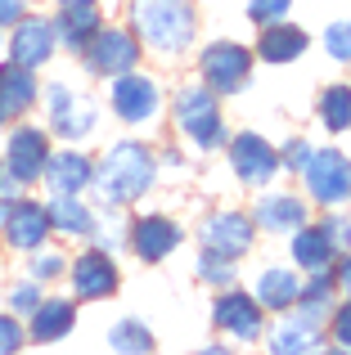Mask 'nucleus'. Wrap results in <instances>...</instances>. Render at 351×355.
I'll use <instances>...</instances> for the list:
<instances>
[{
    "mask_svg": "<svg viewBox=\"0 0 351 355\" xmlns=\"http://www.w3.org/2000/svg\"><path fill=\"white\" fill-rule=\"evenodd\" d=\"M90 180H95L99 198L108 202V207H122V202H135L144 189L153 184V153L144 144H113L104 153V162H99V171H90Z\"/></svg>",
    "mask_w": 351,
    "mask_h": 355,
    "instance_id": "1",
    "label": "nucleus"
},
{
    "mask_svg": "<svg viewBox=\"0 0 351 355\" xmlns=\"http://www.w3.org/2000/svg\"><path fill=\"white\" fill-rule=\"evenodd\" d=\"M135 32L158 54H180L194 41V5L189 0H140L135 5Z\"/></svg>",
    "mask_w": 351,
    "mask_h": 355,
    "instance_id": "2",
    "label": "nucleus"
},
{
    "mask_svg": "<svg viewBox=\"0 0 351 355\" xmlns=\"http://www.w3.org/2000/svg\"><path fill=\"white\" fill-rule=\"evenodd\" d=\"M176 121H180V130L198 148L225 144V126H221V108H216V95H212V90H198V86L180 90V95H176Z\"/></svg>",
    "mask_w": 351,
    "mask_h": 355,
    "instance_id": "3",
    "label": "nucleus"
},
{
    "mask_svg": "<svg viewBox=\"0 0 351 355\" xmlns=\"http://www.w3.org/2000/svg\"><path fill=\"white\" fill-rule=\"evenodd\" d=\"M86 63L99 77H122V72H131L140 63V41L131 32H122V27H99L86 45Z\"/></svg>",
    "mask_w": 351,
    "mask_h": 355,
    "instance_id": "4",
    "label": "nucleus"
},
{
    "mask_svg": "<svg viewBox=\"0 0 351 355\" xmlns=\"http://www.w3.org/2000/svg\"><path fill=\"white\" fill-rule=\"evenodd\" d=\"M311 184V198L329 202V207H343L351 198V157L343 153H311V162L302 166Z\"/></svg>",
    "mask_w": 351,
    "mask_h": 355,
    "instance_id": "5",
    "label": "nucleus"
},
{
    "mask_svg": "<svg viewBox=\"0 0 351 355\" xmlns=\"http://www.w3.org/2000/svg\"><path fill=\"white\" fill-rule=\"evenodd\" d=\"M248 68H252V54L234 41H216L203 54V81H207L216 95H234L248 81Z\"/></svg>",
    "mask_w": 351,
    "mask_h": 355,
    "instance_id": "6",
    "label": "nucleus"
},
{
    "mask_svg": "<svg viewBox=\"0 0 351 355\" xmlns=\"http://www.w3.org/2000/svg\"><path fill=\"white\" fill-rule=\"evenodd\" d=\"M0 230H5V243L18 252H36L50 234V211L41 207V202L32 198H18L5 207V220H0Z\"/></svg>",
    "mask_w": 351,
    "mask_h": 355,
    "instance_id": "7",
    "label": "nucleus"
},
{
    "mask_svg": "<svg viewBox=\"0 0 351 355\" xmlns=\"http://www.w3.org/2000/svg\"><path fill=\"white\" fill-rule=\"evenodd\" d=\"M158 86H153L149 77H135V72H122V77H113V108L122 121H131V126H140V121L158 117Z\"/></svg>",
    "mask_w": 351,
    "mask_h": 355,
    "instance_id": "8",
    "label": "nucleus"
},
{
    "mask_svg": "<svg viewBox=\"0 0 351 355\" xmlns=\"http://www.w3.org/2000/svg\"><path fill=\"white\" fill-rule=\"evenodd\" d=\"M9 59L23 68H41L54 59V23L50 18H18L14 36H9Z\"/></svg>",
    "mask_w": 351,
    "mask_h": 355,
    "instance_id": "9",
    "label": "nucleus"
},
{
    "mask_svg": "<svg viewBox=\"0 0 351 355\" xmlns=\"http://www.w3.org/2000/svg\"><path fill=\"white\" fill-rule=\"evenodd\" d=\"M45 157H50V144H45V130H36V126H18L14 135H9L5 166L14 171V180H18V184H32V180H41V171H45Z\"/></svg>",
    "mask_w": 351,
    "mask_h": 355,
    "instance_id": "10",
    "label": "nucleus"
},
{
    "mask_svg": "<svg viewBox=\"0 0 351 355\" xmlns=\"http://www.w3.org/2000/svg\"><path fill=\"white\" fill-rule=\"evenodd\" d=\"M230 162H234V175L243 184H266L275 171H280V153H275L262 135H252V130L230 144Z\"/></svg>",
    "mask_w": 351,
    "mask_h": 355,
    "instance_id": "11",
    "label": "nucleus"
},
{
    "mask_svg": "<svg viewBox=\"0 0 351 355\" xmlns=\"http://www.w3.org/2000/svg\"><path fill=\"white\" fill-rule=\"evenodd\" d=\"M50 121L63 139H81L95 130V104L77 99L68 86H50Z\"/></svg>",
    "mask_w": 351,
    "mask_h": 355,
    "instance_id": "12",
    "label": "nucleus"
},
{
    "mask_svg": "<svg viewBox=\"0 0 351 355\" xmlns=\"http://www.w3.org/2000/svg\"><path fill=\"white\" fill-rule=\"evenodd\" d=\"M203 243H207V252H221V257L234 261L252 248V220L239 216V211H216L203 225Z\"/></svg>",
    "mask_w": 351,
    "mask_h": 355,
    "instance_id": "13",
    "label": "nucleus"
},
{
    "mask_svg": "<svg viewBox=\"0 0 351 355\" xmlns=\"http://www.w3.org/2000/svg\"><path fill=\"white\" fill-rule=\"evenodd\" d=\"M131 248H135V257L140 261H167L176 248H180V230H176V220L167 216H144V220H135V230H131Z\"/></svg>",
    "mask_w": 351,
    "mask_h": 355,
    "instance_id": "14",
    "label": "nucleus"
},
{
    "mask_svg": "<svg viewBox=\"0 0 351 355\" xmlns=\"http://www.w3.org/2000/svg\"><path fill=\"white\" fill-rule=\"evenodd\" d=\"M72 288H77L81 302H99V297L117 293V266L104 252H86V257L72 266Z\"/></svg>",
    "mask_w": 351,
    "mask_h": 355,
    "instance_id": "15",
    "label": "nucleus"
},
{
    "mask_svg": "<svg viewBox=\"0 0 351 355\" xmlns=\"http://www.w3.org/2000/svg\"><path fill=\"white\" fill-rule=\"evenodd\" d=\"M216 324L225 333H234L239 342L262 338V302H252V297H243V293H225L216 302Z\"/></svg>",
    "mask_w": 351,
    "mask_h": 355,
    "instance_id": "16",
    "label": "nucleus"
},
{
    "mask_svg": "<svg viewBox=\"0 0 351 355\" xmlns=\"http://www.w3.org/2000/svg\"><path fill=\"white\" fill-rule=\"evenodd\" d=\"M307 32L302 27H293V23H262V36H257V54H262L266 63H293V59H302L307 54Z\"/></svg>",
    "mask_w": 351,
    "mask_h": 355,
    "instance_id": "17",
    "label": "nucleus"
},
{
    "mask_svg": "<svg viewBox=\"0 0 351 355\" xmlns=\"http://www.w3.org/2000/svg\"><path fill=\"white\" fill-rule=\"evenodd\" d=\"M32 104H36V77H32V68H23V63L9 59L5 68H0V113L18 117V113H27Z\"/></svg>",
    "mask_w": 351,
    "mask_h": 355,
    "instance_id": "18",
    "label": "nucleus"
},
{
    "mask_svg": "<svg viewBox=\"0 0 351 355\" xmlns=\"http://www.w3.org/2000/svg\"><path fill=\"white\" fill-rule=\"evenodd\" d=\"M257 220H262V230H271V234H293L298 225H307V207H302V198H293V193H271V198L257 202Z\"/></svg>",
    "mask_w": 351,
    "mask_h": 355,
    "instance_id": "19",
    "label": "nucleus"
},
{
    "mask_svg": "<svg viewBox=\"0 0 351 355\" xmlns=\"http://www.w3.org/2000/svg\"><path fill=\"white\" fill-rule=\"evenodd\" d=\"M72 324H77V306L72 302H36V311H32V338L36 342H59V338H68L72 333Z\"/></svg>",
    "mask_w": 351,
    "mask_h": 355,
    "instance_id": "20",
    "label": "nucleus"
},
{
    "mask_svg": "<svg viewBox=\"0 0 351 355\" xmlns=\"http://www.w3.org/2000/svg\"><path fill=\"white\" fill-rule=\"evenodd\" d=\"M45 180H50L54 193H81L90 184V162L81 153H54L45 157Z\"/></svg>",
    "mask_w": 351,
    "mask_h": 355,
    "instance_id": "21",
    "label": "nucleus"
},
{
    "mask_svg": "<svg viewBox=\"0 0 351 355\" xmlns=\"http://www.w3.org/2000/svg\"><path fill=\"white\" fill-rule=\"evenodd\" d=\"M95 32H99V9H95V0L63 5V18H59V32H54V36H63V45H68V50H86Z\"/></svg>",
    "mask_w": 351,
    "mask_h": 355,
    "instance_id": "22",
    "label": "nucleus"
},
{
    "mask_svg": "<svg viewBox=\"0 0 351 355\" xmlns=\"http://www.w3.org/2000/svg\"><path fill=\"white\" fill-rule=\"evenodd\" d=\"M316 315L320 311H302V320H284L280 329H275V338H271V351L275 355H293V351H316V342H320V333H316Z\"/></svg>",
    "mask_w": 351,
    "mask_h": 355,
    "instance_id": "23",
    "label": "nucleus"
},
{
    "mask_svg": "<svg viewBox=\"0 0 351 355\" xmlns=\"http://www.w3.org/2000/svg\"><path fill=\"white\" fill-rule=\"evenodd\" d=\"M298 288H302V279L293 275V270L271 266V270H262V275H257V302L271 306V311H284V306L298 302Z\"/></svg>",
    "mask_w": 351,
    "mask_h": 355,
    "instance_id": "24",
    "label": "nucleus"
},
{
    "mask_svg": "<svg viewBox=\"0 0 351 355\" xmlns=\"http://www.w3.org/2000/svg\"><path fill=\"white\" fill-rule=\"evenodd\" d=\"M293 257H298V266L302 270H329L334 266V243H329L325 230H307V225H298L293 230Z\"/></svg>",
    "mask_w": 351,
    "mask_h": 355,
    "instance_id": "25",
    "label": "nucleus"
},
{
    "mask_svg": "<svg viewBox=\"0 0 351 355\" xmlns=\"http://www.w3.org/2000/svg\"><path fill=\"white\" fill-rule=\"evenodd\" d=\"M45 211H50V225L63 230V234H90V230H95V216H90L72 193H54V202Z\"/></svg>",
    "mask_w": 351,
    "mask_h": 355,
    "instance_id": "26",
    "label": "nucleus"
},
{
    "mask_svg": "<svg viewBox=\"0 0 351 355\" xmlns=\"http://www.w3.org/2000/svg\"><path fill=\"white\" fill-rule=\"evenodd\" d=\"M320 117L329 130H351V86H329L320 99Z\"/></svg>",
    "mask_w": 351,
    "mask_h": 355,
    "instance_id": "27",
    "label": "nucleus"
},
{
    "mask_svg": "<svg viewBox=\"0 0 351 355\" xmlns=\"http://www.w3.org/2000/svg\"><path fill=\"white\" fill-rule=\"evenodd\" d=\"M108 347L113 351H153V333L144 329V324H135V320H122V324H113V333H108Z\"/></svg>",
    "mask_w": 351,
    "mask_h": 355,
    "instance_id": "28",
    "label": "nucleus"
},
{
    "mask_svg": "<svg viewBox=\"0 0 351 355\" xmlns=\"http://www.w3.org/2000/svg\"><path fill=\"white\" fill-rule=\"evenodd\" d=\"M198 275H203V284L230 288V284H234V261L221 257V252H207V257H203V266H198Z\"/></svg>",
    "mask_w": 351,
    "mask_h": 355,
    "instance_id": "29",
    "label": "nucleus"
},
{
    "mask_svg": "<svg viewBox=\"0 0 351 355\" xmlns=\"http://www.w3.org/2000/svg\"><path fill=\"white\" fill-rule=\"evenodd\" d=\"M325 45H329V54H334V59L351 63V23H334L325 32Z\"/></svg>",
    "mask_w": 351,
    "mask_h": 355,
    "instance_id": "30",
    "label": "nucleus"
},
{
    "mask_svg": "<svg viewBox=\"0 0 351 355\" xmlns=\"http://www.w3.org/2000/svg\"><path fill=\"white\" fill-rule=\"evenodd\" d=\"M289 5H293V0H252V5H248V18H252L257 27H262V23H275V18L289 14Z\"/></svg>",
    "mask_w": 351,
    "mask_h": 355,
    "instance_id": "31",
    "label": "nucleus"
},
{
    "mask_svg": "<svg viewBox=\"0 0 351 355\" xmlns=\"http://www.w3.org/2000/svg\"><path fill=\"white\" fill-rule=\"evenodd\" d=\"M36 302H41V293H36L32 284L9 288V311H14V315H32V311H36Z\"/></svg>",
    "mask_w": 351,
    "mask_h": 355,
    "instance_id": "32",
    "label": "nucleus"
},
{
    "mask_svg": "<svg viewBox=\"0 0 351 355\" xmlns=\"http://www.w3.org/2000/svg\"><path fill=\"white\" fill-rule=\"evenodd\" d=\"M311 153H316V148H311L307 139H289V148H284L280 166H289V171H302V166L311 162Z\"/></svg>",
    "mask_w": 351,
    "mask_h": 355,
    "instance_id": "33",
    "label": "nucleus"
},
{
    "mask_svg": "<svg viewBox=\"0 0 351 355\" xmlns=\"http://www.w3.org/2000/svg\"><path fill=\"white\" fill-rule=\"evenodd\" d=\"M63 275V257L59 252H36L32 257V279H54Z\"/></svg>",
    "mask_w": 351,
    "mask_h": 355,
    "instance_id": "34",
    "label": "nucleus"
},
{
    "mask_svg": "<svg viewBox=\"0 0 351 355\" xmlns=\"http://www.w3.org/2000/svg\"><path fill=\"white\" fill-rule=\"evenodd\" d=\"M18 347H23V329H18V320H14V315H0V355H9Z\"/></svg>",
    "mask_w": 351,
    "mask_h": 355,
    "instance_id": "35",
    "label": "nucleus"
},
{
    "mask_svg": "<svg viewBox=\"0 0 351 355\" xmlns=\"http://www.w3.org/2000/svg\"><path fill=\"white\" fill-rule=\"evenodd\" d=\"M320 230L329 234V243H334V252H338V248H351V220H347V216H329Z\"/></svg>",
    "mask_w": 351,
    "mask_h": 355,
    "instance_id": "36",
    "label": "nucleus"
},
{
    "mask_svg": "<svg viewBox=\"0 0 351 355\" xmlns=\"http://www.w3.org/2000/svg\"><path fill=\"white\" fill-rule=\"evenodd\" d=\"M334 342L343 351H351V302L338 306V315H334Z\"/></svg>",
    "mask_w": 351,
    "mask_h": 355,
    "instance_id": "37",
    "label": "nucleus"
},
{
    "mask_svg": "<svg viewBox=\"0 0 351 355\" xmlns=\"http://www.w3.org/2000/svg\"><path fill=\"white\" fill-rule=\"evenodd\" d=\"M23 14H27V0H0V27L18 23Z\"/></svg>",
    "mask_w": 351,
    "mask_h": 355,
    "instance_id": "38",
    "label": "nucleus"
},
{
    "mask_svg": "<svg viewBox=\"0 0 351 355\" xmlns=\"http://www.w3.org/2000/svg\"><path fill=\"white\" fill-rule=\"evenodd\" d=\"M338 279H343V288L351 293V257H347V266H343V275H338Z\"/></svg>",
    "mask_w": 351,
    "mask_h": 355,
    "instance_id": "39",
    "label": "nucleus"
},
{
    "mask_svg": "<svg viewBox=\"0 0 351 355\" xmlns=\"http://www.w3.org/2000/svg\"><path fill=\"white\" fill-rule=\"evenodd\" d=\"M63 5H81V0H63Z\"/></svg>",
    "mask_w": 351,
    "mask_h": 355,
    "instance_id": "40",
    "label": "nucleus"
},
{
    "mask_svg": "<svg viewBox=\"0 0 351 355\" xmlns=\"http://www.w3.org/2000/svg\"><path fill=\"white\" fill-rule=\"evenodd\" d=\"M0 121H5V113H0Z\"/></svg>",
    "mask_w": 351,
    "mask_h": 355,
    "instance_id": "41",
    "label": "nucleus"
}]
</instances>
